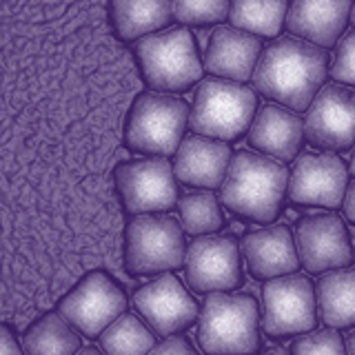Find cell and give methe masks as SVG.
Returning <instances> with one entry per match:
<instances>
[{
	"label": "cell",
	"mask_w": 355,
	"mask_h": 355,
	"mask_svg": "<svg viewBox=\"0 0 355 355\" xmlns=\"http://www.w3.org/2000/svg\"><path fill=\"white\" fill-rule=\"evenodd\" d=\"M324 47L302 38H277L266 47L251 76L253 87L291 111H306L327 80Z\"/></svg>",
	"instance_id": "6da1fadb"
},
{
	"label": "cell",
	"mask_w": 355,
	"mask_h": 355,
	"mask_svg": "<svg viewBox=\"0 0 355 355\" xmlns=\"http://www.w3.org/2000/svg\"><path fill=\"white\" fill-rule=\"evenodd\" d=\"M288 169L275 158L253 151L231 155L225 180L220 184V200L236 216L271 225L284 205Z\"/></svg>",
	"instance_id": "7a4b0ae2"
},
{
	"label": "cell",
	"mask_w": 355,
	"mask_h": 355,
	"mask_svg": "<svg viewBox=\"0 0 355 355\" xmlns=\"http://www.w3.org/2000/svg\"><path fill=\"white\" fill-rule=\"evenodd\" d=\"M198 344L205 355H255L262 347L258 300L209 293L198 313Z\"/></svg>",
	"instance_id": "3957f363"
},
{
	"label": "cell",
	"mask_w": 355,
	"mask_h": 355,
	"mask_svg": "<svg viewBox=\"0 0 355 355\" xmlns=\"http://www.w3.org/2000/svg\"><path fill=\"white\" fill-rule=\"evenodd\" d=\"M258 98L249 87L222 78H207L198 85L189 125L198 136L236 140L251 127Z\"/></svg>",
	"instance_id": "277c9868"
},
{
	"label": "cell",
	"mask_w": 355,
	"mask_h": 355,
	"mask_svg": "<svg viewBox=\"0 0 355 355\" xmlns=\"http://www.w3.org/2000/svg\"><path fill=\"white\" fill-rule=\"evenodd\" d=\"M136 55L144 80L158 92H184L202 76L196 40L184 27L140 38Z\"/></svg>",
	"instance_id": "5b68a950"
},
{
	"label": "cell",
	"mask_w": 355,
	"mask_h": 355,
	"mask_svg": "<svg viewBox=\"0 0 355 355\" xmlns=\"http://www.w3.org/2000/svg\"><path fill=\"white\" fill-rule=\"evenodd\" d=\"M184 231L171 216H136L125 231V271L155 275L184 266Z\"/></svg>",
	"instance_id": "8992f818"
},
{
	"label": "cell",
	"mask_w": 355,
	"mask_h": 355,
	"mask_svg": "<svg viewBox=\"0 0 355 355\" xmlns=\"http://www.w3.org/2000/svg\"><path fill=\"white\" fill-rule=\"evenodd\" d=\"M187 122L189 107L182 98L142 94L129 111L125 140L133 151L166 158L180 147Z\"/></svg>",
	"instance_id": "52a82bcc"
},
{
	"label": "cell",
	"mask_w": 355,
	"mask_h": 355,
	"mask_svg": "<svg viewBox=\"0 0 355 355\" xmlns=\"http://www.w3.org/2000/svg\"><path fill=\"white\" fill-rule=\"evenodd\" d=\"M262 329L273 340L304 336L318 329V295L306 275L271 277L262 288Z\"/></svg>",
	"instance_id": "ba28073f"
},
{
	"label": "cell",
	"mask_w": 355,
	"mask_h": 355,
	"mask_svg": "<svg viewBox=\"0 0 355 355\" xmlns=\"http://www.w3.org/2000/svg\"><path fill=\"white\" fill-rule=\"evenodd\" d=\"M184 277L196 293H227L242 284L240 244L231 236H198L187 247Z\"/></svg>",
	"instance_id": "9c48e42d"
},
{
	"label": "cell",
	"mask_w": 355,
	"mask_h": 355,
	"mask_svg": "<svg viewBox=\"0 0 355 355\" xmlns=\"http://www.w3.org/2000/svg\"><path fill=\"white\" fill-rule=\"evenodd\" d=\"M116 187L125 209L136 216L169 211L178 202L173 164L158 155L118 164Z\"/></svg>",
	"instance_id": "30bf717a"
},
{
	"label": "cell",
	"mask_w": 355,
	"mask_h": 355,
	"mask_svg": "<svg viewBox=\"0 0 355 355\" xmlns=\"http://www.w3.org/2000/svg\"><path fill=\"white\" fill-rule=\"evenodd\" d=\"M127 309V297L122 288L103 271H94L64 295L60 313L83 336L96 338L111 322H116Z\"/></svg>",
	"instance_id": "8fae6325"
},
{
	"label": "cell",
	"mask_w": 355,
	"mask_h": 355,
	"mask_svg": "<svg viewBox=\"0 0 355 355\" xmlns=\"http://www.w3.org/2000/svg\"><path fill=\"white\" fill-rule=\"evenodd\" d=\"M304 138L318 149L347 151L355 144V87L327 85L306 109Z\"/></svg>",
	"instance_id": "7c38bea8"
},
{
	"label": "cell",
	"mask_w": 355,
	"mask_h": 355,
	"mask_svg": "<svg viewBox=\"0 0 355 355\" xmlns=\"http://www.w3.org/2000/svg\"><path fill=\"white\" fill-rule=\"evenodd\" d=\"M349 184V169L333 151L302 153L288 173L286 196L295 205L338 209Z\"/></svg>",
	"instance_id": "4fadbf2b"
},
{
	"label": "cell",
	"mask_w": 355,
	"mask_h": 355,
	"mask_svg": "<svg viewBox=\"0 0 355 355\" xmlns=\"http://www.w3.org/2000/svg\"><path fill=\"white\" fill-rule=\"evenodd\" d=\"M295 247L300 264L309 273L347 269L353 262V247L347 225L336 214H313L295 225Z\"/></svg>",
	"instance_id": "5bb4252c"
},
{
	"label": "cell",
	"mask_w": 355,
	"mask_h": 355,
	"mask_svg": "<svg viewBox=\"0 0 355 355\" xmlns=\"http://www.w3.org/2000/svg\"><path fill=\"white\" fill-rule=\"evenodd\" d=\"M133 304L144 322L164 338L187 331L200 313L198 302L175 275H162L140 286L133 295Z\"/></svg>",
	"instance_id": "9a60e30c"
},
{
	"label": "cell",
	"mask_w": 355,
	"mask_h": 355,
	"mask_svg": "<svg viewBox=\"0 0 355 355\" xmlns=\"http://www.w3.org/2000/svg\"><path fill=\"white\" fill-rule=\"evenodd\" d=\"M242 255L255 280L297 273L300 255L291 229L286 225H271L251 231L242 238Z\"/></svg>",
	"instance_id": "2e32d148"
},
{
	"label": "cell",
	"mask_w": 355,
	"mask_h": 355,
	"mask_svg": "<svg viewBox=\"0 0 355 355\" xmlns=\"http://www.w3.org/2000/svg\"><path fill=\"white\" fill-rule=\"evenodd\" d=\"M262 53L260 38L238 27H218L207 44L205 67L211 76L222 80L244 83L255 71Z\"/></svg>",
	"instance_id": "e0dca14e"
},
{
	"label": "cell",
	"mask_w": 355,
	"mask_h": 355,
	"mask_svg": "<svg viewBox=\"0 0 355 355\" xmlns=\"http://www.w3.org/2000/svg\"><path fill=\"white\" fill-rule=\"evenodd\" d=\"M351 7L353 0H291L284 27L295 38L331 47L347 27Z\"/></svg>",
	"instance_id": "ac0fdd59"
},
{
	"label": "cell",
	"mask_w": 355,
	"mask_h": 355,
	"mask_svg": "<svg viewBox=\"0 0 355 355\" xmlns=\"http://www.w3.org/2000/svg\"><path fill=\"white\" fill-rule=\"evenodd\" d=\"M302 140L304 120L295 111L280 105H266L255 111L249 127V144L255 151L288 162L297 155Z\"/></svg>",
	"instance_id": "d6986e66"
},
{
	"label": "cell",
	"mask_w": 355,
	"mask_h": 355,
	"mask_svg": "<svg viewBox=\"0 0 355 355\" xmlns=\"http://www.w3.org/2000/svg\"><path fill=\"white\" fill-rule=\"evenodd\" d=\"M231 162V149L227 142L191 136L180 142L173 160L175 180L198 189H218L222 184Z\"/></svg>",
	"instance_id": "ffe728a7"
},
{
	"label": "cell",
	"mask_w": 355,
	"mask_h": 355,
	"mask_svg": "<svg viewBox=\"0 0 355 355\" xmlns=\"http://www.w3.org/2000/svg\"><path fill=\"white\" fill-rule=\"evenodd\" d=\"M318 309L329 329L355 327V269L327 271L318 282Z\"/></svg>",
	"instance_id": "44dd1931"
},
{
	"label": "cell",
	"mask_w": 355,
	"mask_h": 355,
	"mask_svg": "<svg viewBox=\"0 0 355 355\" xmlns=\"http://www.w3.org/2000/svg\"><path fill=\"white\" fill-rule=\"evenodd\" d=\"M171 18V0H111V20L125 40L149 36Z\"/></svg>",
	"instance_id": "7402d4cb"
},
{
	"label": "cell",
	"mask_w": 355,
	"mask_h": 355,
	"mask_svg": "<svg viewBox=\"0 0 355 355\" xmlns=\"http://www.w3.org/2000/svg\"><path fill=\"white\" fill-rule=\"evenodd\" d=\"M22 347L27 355H76L80 338L62 313H47L27 329Z\"/></svg>",
	"instance_id": "603a6c76"
},
{
	"label": "cell",
	"mask_w": 355,
	"mask_h": 355,
	"mask_svg": "<svg viewBox=\"0 0 355 355\" xmlns=\"http://www.w3.org/2000/svg\"><path fill=\"white\" fill-rule=\"evenodd\" d=\"M286 0H231L229 20L253 36L277 38L286 20Z\"/></svg>",
	"instance_id": "cb8c5ba5"
},
{
	"label": "cell",
	"mask_w": 355,
	"mask_h": 355,
	"mask_svg": "<svg viewBox=\"0 0 355 355\" xmlns=\"http://www.w3.org/2000/svg\"><path fill=\"white\" fill-rule=\"evenodd\" d=\"M153 347V333L133 313H122L100 333V349L105 355H149Z\"/></svg>",
	"instance_id": "d4e9b609"
},
{
	"label": "cell",
	"mask_w": 355,
	"mask_h": 355,
	"mask_svg": "<svg viewBox=\"0 0 355 355\" xmlns=\"http://www.w3.org/2000/svg\"><path fill=\"white\" fill-rule=\"evenodd\" d=\"M180 227L191 236H211L225 227V214H222L218 198L211 191L187 193L180 202Z\"/></svg>",
	"instance_id": "484cf974"
},
{
	"label": "cell",
	"mask_w": 355,
	"mask_h": 355,
	"mask_svg": "<svg viewBox=\"0 0 355 355\" xmlns=\"http://www.w3.org/2000/svg\"><path fill=\"white\" fill-rule=\"evenodd\" d=\"M231 0H171L173 18L182 25H214L229 16Z\"/></svg>",
	"instance_id": "4316f807"
},
{
	"label": "cell",
	"mask_w": 355,
	"mask_h": 355,
	"mask_svg": "<svg viewBox=\"0 0 355 355\" xmlns=\"http://www.w3.org/2000/svg\"><path fill=\"white\" fill-rule=\"evenodd\" d=\"M291 355H349V353L340 333L336 329H327V331H311L300 336L293 342Z\"/></svg>",
	"instance_id": "83f0119b"
},
{
	"label": "cell",
	"mask_w": 355,
	"mask_h": 355,
	"mask_svg": "<svg viewBox=\"0 0 355 355\" xmlns=\"http://www.w3.org/2000/svg\"><path fill=\"white\" fill-rule=\"evenodd\" d=\"M331 76L340 85L355 87V31H349L338 44L336 60L331 64Z\"/></svg>",
	"instance_id": "f1b7e54d"
},
{
	"label": "cell",
	"mask_w": 355,
	"mask_h": 355,
	"mask_svg": "<svg viewBox=\"0 0 355 355\" xmlns=\"http://www.w3.org/2000/svg\"><path fill=\"white\" fill-rule=\"evenodd\" d=\"M149 355H200V353L191 347V342H189L187 338L171 336V338H166L162 344H158V347H153L149 351Z\"/></svg>",
	"instance_id": "f546056e"
},
{
	"label": "cell",
	"mask_w": 355,
	"mask_h": 355,
	"mask_svg": "<svg viewBox=\"0 0 355 355\" xmlns=\"http://www.w3.org/2000/svg\"><path fill=\"white\" fill-rule=\"evenodd\" d=\"M0 355H25L7 327L0 324Z\"/></svg>",
	"instance_id": "4dcf8cb0"
},
{
	"label": "cell",
	"mask_w": 355,
	"mask_h": 355,
	"mask_svg": "<svg viewBox=\"0 0 355 355\" xmlns=\"http://www.w3.org/2000/svg\"><path fill=\"white\" fill-rule=\"evenodd\" d=\"M342 214L347 218L351 225H355V180L347 184V191H344V198H342Z\"/></svg>",
	"instance_id": "1f68e13d"
},
{
	"label": "cell",
	"mask_w": 355,
	"mask_h": 355,
	"mask_svg": "<svg viewBox=\"0 0 355 355\" xmlns=\"http://www.w3.org/2000/svg\"><path fill=\"white\" fill-rule=\"evenodd\" d=\"M347 353L349 355H355V331L349 336V340H347Z\"/></svg>",
	"instance_id": "d6a6232c"
},
{
	"label": "cell",
	"mask_w": 355,
	"mask_h": 355,
	"mask_svg": "<svg viewBox=\"0 0 355 355\" xmlns=\"http://www.w3.org/2000/svg\"><path fill=\"white\" fill-rule=\"evenodd\" d=\"M76 355H105L103 351H98V349H94V347H87V349H80Z\"/></svg>",
	"instance_id": "836d02e7"
},
{
	"label": "cell",
	"mask_w": 355,
	"mask_h": 355,
	"mask_svg": "<svg viewBox=\"0 0 355 355\" xmlns=\"http://www.w3.org/2000/svg\"><path fill=\"white\" fill-rule=\"evenodd\" d=\"M349 173L355 175V147H353V153H351V162H349Z\"/></svg>",
	"instance_id": "e575fe53"
},
{
	"label": "cell",
	"mask_w": 355,
	"mask_h": 355,
	"mask_svg": "<svg viewBox=\"0 0 355 355\" xmlns=\"http://www.w3.org/2000/svg\"><path fill=\"white\" fill-rule=\"evenodd\" d=\"M351 22L355 25V3H353V7H351Z\"/></svg>",
	"instance_id": "d590c367"
}]
</instances>
